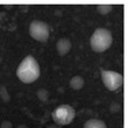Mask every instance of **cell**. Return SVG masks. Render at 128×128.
I'll return each instance as SVG.
<instances>
[{
	"mask_svg": "<svg viewBox=\"0 0 128 128\" xmlns=\"http://www.w3.org/2000/svg\"><path fill=\"white\" fill-rule=\"evenodd\" d=\"M41 74V68L36 58L28 55L20 62L16 69V76L24 84H32L38 79Z\"/></svg>",
	"mask_w": 128,
	"mask_h": 128,
	"instance_id": "cell-1",
	"label": "cell"
},
{
	"mask_svg": "<svg viewBox=\"0 0 128 128\" xmlns=\"http://www.w3.org/2000/svg\"><path fill=\"white\" fill-rule=\"evenodd\" d=\"M112 33L106 28H97L90 38V46L94 52H104L112 46Z\"/></svg>",
	"mask_w": 128,
	"mask_h": 128,
	"instance_id": "cell-2",
	"label": "cell"
},
{
	"mask_svg": "<svg viewBox=\"0 0 128 128\" xmlns=\"http://www.w3.org/2000/svg\"><path fill=\"white\" fill-rule=\"evenodd\" d=\"M74 116H76L74 108L68 104H63V105L57 106L52 111V113H51L52 120L60 126L70 125L71 122L74 121Z\"/></svg>",
	"mask_w": 128,
	"mask_h": 128,
	"instance_id": "cell-3",
	"label": "cell"
},
{
	"mask_svg": "<svg viewBox=\"0 0 128 128\" xmlns=\"http://www.w3.org/2000/svg\"><path fill=\"white\" fill-rule=\"evenodd\" d=\"M101 80L102 84L108 91H118L124 83V77L121 74L113 70H105L101 69Z\"/></svg>",
	"mask_w": 128,
	"mask_h": 128,
	"instance_id": "cell-4",
	"label": "cell"
},
{
	"mask_svg": "<svg viewBox=\"0 0 128 128\" xmlns=\"http://www.w3.org/2000/svg\"><path fill=\"white\" fill-rule=\"evenodd\" d=\"M28 32H29V35L34 40L38 41V42H46L49 38V35H50L49 24L41 20L32 21L30 24H29Z\"/></svg>",
	"mask_w": 128,
	"mask_h": 128,
	"instance_id": "cell-5",
	"label": "cell"
},
{
	"mask_svg": "<svg viewBox=\"0 0 128 128\" xmlns=\"http://www.w3.org/2000/svg\"><path fill=\"white\" fill-rule=\"evenodd\" d=\"M71 47H72V43L68 37H62L56 42V51L60 56H65L66 54H69Z\"/></svg>",
	"mask_w": 128,
	"mask_h": 128,
	"instance_id": "cell-6",
	"label": "cell"
},
{
	"mask_svg": "<svg viewBox=\"0 0 128 128\" xmlns=\"http://www.w3.org/2000/svg\"><path fill=\"white\" fill-rule=\"evenodd\" d=\"M85 82H84V78L82 77V76H74V77L70 79L69 82V85H70V88L74 91H79L83 88L84 86Z\"/></svg>",
	"mask_w": 128,
	"mask_h": 128,
	"instance_id": "cell-7",
	"label": "cell"
},
{
	"mask_svg": "<svg viewBox=\"0 0 128 128\" xmlns=\"http://www.w3.org/2000/svg\"><path fill=\"white\" fill-rule=\"evenodd\" d=\"M84 128H107V126L100 119H90L84 124Z\"/></svg>",
	"mask_w": 128,
	"mask_h": 128,
	"instance_id": "cell-8",
	"label": "cell"
},
{
	"mask_svg": "<svg viewBox=\"0 0 128 128\" xmlns=\"http://www.w3.org/2000/svg\"><path fill=\"white\" fill-rule=\"evenodd\" d=\"M36 96H37V99L40 101L46 102L48 100V98H49V91L46 90V88H40V90H37Z\"/></svg>",
	"mask_w": 128,
	"mask_h": 128,
	"instance_id": "cell-9",
	"label": "cell"
},
{
	"mask_svg": "<svg viewBox=\"0 0 128 128\" xmlns=\"http://www.w3.org/2000/svg\"><path fill=\"white\" fill-rule=\"evenodd\" d=\"M112 8H113V7H112L111 5H98L97 6V12L98 13H100L101 15H106V14H108L110 12H111Z\"/></svg>",
	"mask_w": 128,
	"mask_h": 128,
	"instance_id": "cell-10",
	"label": "cell"
},
{
	"mask_svg": "<svg viewBox=\"0 0 128 128\" xmlns=\"http://www.w3.org/2000/svg\"><path fill=\"white\" fill-rule=\"evenodd\" d=\"M0 98L2 99V101H5V102H8L10 101V94L7 93V90L5 86H0Z\"/></svg>",
	"mask_w": 128,
	"mask_h": 128,
	"instance_id": "cell-11",
	"label": "cell"
},
{
	"mask_svg": "<svg viewBox=\"0 0 128 128\" xmlns=\"http://www.w3.org/2000/svg\"><path fill=\"white\" fill-rule=\"evenodd\" d=\"M0 128H13V125H12V122L8 121V120H4L1 122V125H0Z\"/></svg>",
	"mask_w": 128,
	"mask_h": 128,
	"instance_id": "cell-12",
	"label": "cell"
},
{
	"mask_svg": "<svg viewBox=\"0 0 128 128\" xmlns=\"http://www.w3.org/2000/svg\"><path fill=\"white\" fill-rule=\"evenodd\" d=\"M16 128H28V127H27V126H26V125H19Z\"/></svg>",
	"mask_w": 128,
	"mask_h": 128,
	"instance_id": "cell-13",
	"label": "cell"
}]
</instances>
